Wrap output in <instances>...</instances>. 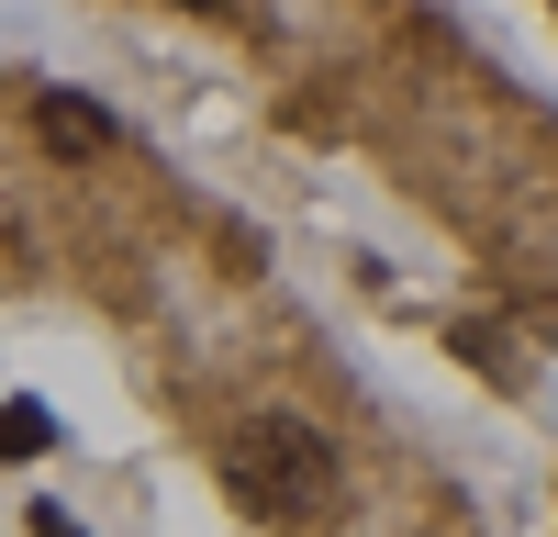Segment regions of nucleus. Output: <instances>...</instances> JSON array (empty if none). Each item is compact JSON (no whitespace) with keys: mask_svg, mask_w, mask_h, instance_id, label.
<instances>
[{"mask_svg":"<svg viewBox=\"0 0 558 537\" xmlns=\"http://www.w3.org/2000/svg\"><path fill=\"white\" fill-rule=\"evenodd\" d=\"M34 134H45L57 157H101V146H112V112L78 102V90H45V102H34Z\"/></svg>","mask_w":558,"mask_h":537,"instance_id":"obj_2","label":"nucleus"},{"mask_svg":"<svg viewBox=\"0 0 558 537\" xmlns=\"http://www.w3.org/2000/svg\"><path fill=\"white\" fill-rule=\"evenodd\" d=\"M191 12H235V0H191Z\"/></svg>","mask_w":558,"mask_h":537,"instance_id":"obj_5","label":"nucleus"},{"mask_svg":"<svg viewBox=\"0 0 558 537\" xmlns=\"http://www.w3.org/2000/svg\"><path fill=\"white\" fill-rule=\"evenodd\" d=\"M57 448V415L45 403H0V460H45Z\"/></svg>","mask_w":558,"mask_h":537,"instance_id":"obj_3","label":"nucleus"},{"mask_svg":"<svg viewBox=\"0 0 558 537\" xmlns=\"http://www.w3.org/2000/svg\"><path fill=\"white\" fill-rule=\"evenodd\" d=\"M223 481L246 492L268 515H324V492H336V448H324L302 415H246L223 437Z\"/></svg>","mask_w":558,"mask_h":537,"instance_id":"obj_1","label":"nucleus"},{"mask_svg":"<svg viewBox=\"0 0 558 537\" xmlns=\"http://www.w3.org/2000/svg\"><path fill=\"white\" fill-rule=\"evenodd\" d=\"M23 526H45V537H78V526H68V515H57V504H34V515H23Z\"/></svg>","mask_w":558,"mask_h":537,"instance_id":"obj_4","label":"nucleus"}]
</instances>
